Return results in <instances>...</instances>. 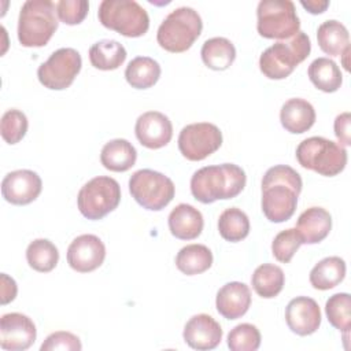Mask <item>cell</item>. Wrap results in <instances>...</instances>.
Returning <instances> with one entry per match:
<instances>
[{
  "mask_svg": "<svg viewBox=\"0 0 351 351\" xmlns=\"http://www.w3.org/2000/svg\"><path fill=\"white\" fill-rule=\"evenodd\" d=\"M317 41L319 48L330 56H341L350 47V34L347 27L336 21L328 19L318 26Z\"/></svg>",
  "mask_w": 351,
  "mask_h": 351,
  "instance_id": "24",
  "label": "cell"
},
{
  "mask_svg": "<svg viewBox=\"0 0 351 351\" xmlns=\"http://www.w3.org/2000/svg\"><path fill=\"white\" fill-rule=\"evenodd\" d=\"M285 276L280 266L263 263L258 266L251 277L254 291L265 299L276 298L284 288Z\"/></svg>",
  "mask_w": 351,
  "mask_h": 351,
  "instance_id": "30",
  "label": "cell"
},
{
  "mask_svg": "<svg viewBox=\"0 0 351 351\" xmlns=\"http://www.w3.org/2000/svg\"><path fill=\"white\" fill-rule=\"evenodd\" d=\"M126 49L117 40H100L89 48V60L95 69L115 70L123 64Z\"/></svg>",
  "mask_w": 351,
  "mask_h": 351,
  "instance_id": "31",
  "label": "cell"
},
{
  "mask_svg": "<svg viewBox=\"0 0 351 351\" xmlns=\"http://www.w3.org/2000/svg\"><path fill=\"white\" fill-rule=\"evenodd\" d=\"M325 313L329 324L347 336L351 329V296L347 292L332 295L325 303Z\"/></svg>",
  "mask_w": 351,
  "mask_h": 351,
  "instance_id": "34",
  "label": "cell"
},
{
  "mask_svg": "<svg viewBox=\"0 0 351 351\" xmlns=\"http://www.w3.org/2000/svg\"><path fill=\"white\" fill-rule=\"evenodd\" d=\"M82 66L81 55L74 48H59L37 69L38 81L48 89L69 88Z\"/></svg>",
  "mask_w": 351,
  "mask_h": 351,
  "instance_id": "10",
  "label": "cell"
},
{
  "mask_svg": "<svg viewBox=\"0 0 351 351\" xmlns=\"http://www.w3.org/2000/svg\"><path fill=\"white\" fill-rule=\"evenodd\" d=\"M282 128L293 134L307 132L315 122V110L304 99L293 97L287 100L280 110Z\"/></svg>",
  "mask_w": 351,
  "mask_h": 351,
  "instance_id": "22",
  "label": "cell"
},
{
  "mask_svg": "<svg viewBox=\"0 0 351 351\" xmlns=\"http://www.w3.org/2000/svg\"><path fill=\"white\" fill-rule=\"evenodd\" d=\"M56 14L66 25H78L88 15L89 3L86 0H59L55 3Z\"/></svg>",
  "mask_w": 351,
  "mask_h": 351,
  "instance_id": "38",
  "label": "cell"
},
{
  "mask_svg": "<svg viewBox=\"0 0 351 351\" xmlns=\"http://www.w3.org/2000/svg\"><path fill=\"white\" fill-rule=\"evenodd\" d=\"M81 348L82 346L80 339L75 335L64 330L51 333L40 347L41 351H53V350L80 351Z\"/></svg>",
  "mask_w": 351,
  "mask_h": 351,
  "instance_id": "40",
  "label": "cell"
},
{
  "mask_svg": "<svg viewBox=\"0 0 351 351\" xmlns=\"http://www.w3.org/2000/svg\"><path fill=\"white\" fill-rule=\"evenodd\" d=\"M298 192L287 184L262 185V211L265 217L274 223L288 221L298 206Z\"/></svg>",
  "mask_w": 351,
  "mask_h": 351,
  "instance_id": "12",
  "label": "cell"
},
{
  "mask_svg": "<svg viewBox=\"0 0 351 351\" xmlns=\"http://www.w3.org/2000/svg\"><path fill=\"white\" fill-rule=\"evenodd\" d=\"M160 71V66L155 59L149 56H137L128 63L125 78L132 88L148 89L158 82Z\"/></svg>",
  "mask_w": 351,
  "mask_h": 351,
  "instance_id": "26",
  "label": "cell"
},
{
  "mask_svg": "<svg viewBox=\"0 0 351 351\" xmlns=\"http://www.w3.org/2000/svg\"><path fill=\"white\" fill-rule=\"evenodd\" d=\"M134 133L141 145L158 149L167 145L173 137L171 121L159 111L141 114L134 125Z\"/></svg>",
  "mask_w": 351,
  "mask_h": 351,
  "instance_id": "16",
  "label": "cell"
},
{
  "mask_svg": "<svg viewBox=\"0 0 351 351\" xmlns=\"http://www.w3.org/2000/svg\"><path fill=\"white\" fill-rule=\"evenodd\" d=\"M245 173L234 163L204 166L196 170L191 178V192L196 200L204 204L219 199H233L245 186Z\"/></svg>",
  "mask_w": 351,
  "mask_h": 351,
  "instance_id": "1",
  "label": "cell"
},
{
  "mask_svg": "<svg viewBox=\"0 0 351 351\" xmlns=\"http://www.w3.org/2000/svg\"><path fill=\"white\" fill-rule=\"evenodd\" d=\"M202 60L211 70H226L236 59V48L225 37H213L202 45Z\"/></svg>",
  "mask_w": 351,
  "mask_h": 351,
  "instance_id": "27",
  "label": "cell"
},
{
  "mask_svg": "<svg viewBox=\"0 0 351 351\" xmlns=\"http://www.w3.org/2000/svg\"><path fill=\"white\" fill-rule=\"evenodd\" d=\"M27 126L29 122L26 115L21 110L11 108L7 110L1 117L0 133L7 144H16L25 137Z\"/></svg>",
  "mask_w": 351,
  "mask_h": 351,
  "instance_id": "35",
  "label": "cell"
},
{
  "mask_svg": "<svg viewBox=\"0 0 351 351\" xmlns=\"http://www.w3.org/2000/svg\"><path fill=\"white\" fill-rule=\"evenodd\" d=\"M256 18V30L265 38L285 40L300 29V21L291 0H261Z\"/></svg>",
  "mask_w": 351,
  "mask_h": 351,
  "instance_id": "8",
  "label": "cell"
},
{
  "mask_svg": "<svg viewBox=\"0 0 351 351\" xmlns=\"http://www.w3.org/2000/svg\"><path fill=\"white\" fill-rule=\"evenodd\" d=\"M26 261L33 270L48 273L58 265L59 251L52 241L36 239L26 248Z\"/></svg>",
  "mask_w": 351,
  "mask_h": 351,
  "instance_id": "32",
  "label": "cell"
},
{
  "mask_svg": "<svg viewBox=\"0 0 351 351\" xmlns=\"http://www.w3.org/2000/svg\"><path fill=\"white\" fill-rule=\"evenodd\" d=\"M37 337L34 322L22 313H8L0 318V347L5 351L27 350Z\"/></svg>",
  "mask_w": 351,
  "mask_h": 351,
  "instance_id": "13",
  "label": "cell"
},
{
  "mask_svg": "<svg viewBox=\"0 0 351 351\" xmlns=\"http://www.w3.org/2000/svg\"><path fill=\"white\" fill-rule=\"evenodd\" d=\"M295 229L303 244H317L329 234L332 217L329 211L322 207H310L299 215Z\"/></svg>",
  "mask_w": 351,
  "mask_h": 351,
  "instance_id": "20",
  "label": "cell"
},
{
  "mask_svg": "<svg viewBox=\"0 0 351 351\" xmlns=\"http://www.w3.org/2000/svg\"><path fill=\"white\" fill-rule=\"evenodd\" d=\"M99 22L125 37H140L149 27V16L134 0H103L97 11Z\"/></svg>",
  "mask_w": 351,
  "mask_h": 351,
  "instance_id": "6",
  "label": "cell"
},
{
  "mask_svg": "<svg viewBox=\"0 0 351 351\" xmlns=\"http://www.w3.org/2000/svg\"><path fill=\"white\" fill-rule=\"evenodd\" d=\"M295 155L302 167L325 177L337 176L347 165L346 148L321 136L304 138L298 145Z\"/></svg>",
  "mask_w": 351,
  "mask_h": 351,
  "instance_id": "5",
  "label": "cell"
},
{
  "mask_svg": "<svg viewBox=\"0 0 351 351\" xmlns=\"http://www.w3.org/2000/svg\"><path fill=\"white\" fill-rule=\"evenodd\" d=\"M350 122H351V114L348 111L339 114L335 118V134L337 140L340 141V145H350L351 144V133H350Z\"/></svg>",
  "mask_w": 351,
  "mask_h": 351,
  "instance_id": "41",
  "label": "cell"
},
{
  "mask_svg": "<svg viewBox=\"0 0 351 351\" xmlns=\"http://www.w3.org/2000/svg\"><path fill=\"white\" fill-rule=\"evenodd\" d=\"M222 144L219 128L210 122H197L184 126L178 134V149L192 162L203 160Z\"/></svg>",
  "mask_w": 351,
  "mask_h": 351,
  "instance_id": "11",
  "label": "cell"
},
{
  "mask_svg": "<svg viewBox=\"0 0 351 351\" xmlns=\"http://www.w3.org/2000/svg\"><path fill=\"white\" fill-rule=\"evenodd\" d=\"M285 322L299 336L313 335L321 325L318 303L308 296L293 298L285 307Z\"/></svg>",
  "mask_w": 351,
  "mask_h": 351,
  "instance_id": "17",
  "label": "cell"
},
{
  "mask_svg": "<svg viewBox=\"0 0 351 351\" xmlns=\"http://www.w3.org/2000/svg\"><path fill=\"white\" fill-rule=\"evenodd\" d=\"M121 202V186L117 180L97 176L84 184L77 196L80 213L92 221L101 219L114 211Z\"/></svg>",
  "mask_w": 351,
  "mask_h": 351,
  "instance_id": "7",
  "label": "cell"
},
{
  "mask_svg": "<svg viewBox=\"0 0 351 351\" xmlns=\"http://www.w3.org/2000/svg\"><path fill=\"white\" fill-rule=\"evenodd\" d=\"M203 29L200 15L192 7H178L173 10L159 25L158 44L173 53L184 52L199 38Z\"/></svg>",
  "mask_w": 351,
  "mask_h": 351,
  "instance_id": "4",
  "label": "cell"
},
{
  "mask_svg": "<svg viewBox=\"0 0 351 351\" xmlns=\"http://www.w3.org/2000/svg\"><path fill=\"white\" fill-rule=\"evenodd\" d=\"M129 192L144 208L159 211L173 200L176 186L167 176L151 169H141L129 178Z\"/></svg>",
  "mask_w": 351,
  "mask_h": 351,
  "instance_id": "9",
  "label": "cell"
},
{
  "mask_svg": "<svg viewBox=\"0 0 351 351\" xmlns=\"http://www.w3.org/2000/svg\"><path fill=\"white\" fill-rule=\"evenodd\" d=\"M346 277V262L340 256L321 259L310 271V284L319 291L332 289Z\"/></svg>",
  "mask_w": 351,
  "mask_h": 351,
  "instance_id": "25",
  "label": "cell"
},
{
  "mask_svg": "<svg viewBox=\"0 0 351 351\" xmlns=\"http://www.w3.org/2000/svg\"><path fill=\"white\" fill-rule=\"evenodd\" d=\"M56 7L49 0H26L19 11L18 40L23 47H44L58 29Z\"/></svg>",
  "mask_w": 351,
  "mask_h": 351,
  "instance_id": "2",
  "label": "cell"
},
{
  "mask_svg": "<svg viewBox=\"0 0 351 351\" xmlns=\"http://www.w3.org/2000/svg\"><path fill=\"white\" fill-rule=\"evenodd\" d=\"M170 233L180 240H193L203 230V215L191 204L180 203L169 214Z\"/></svg>",
  "mask_w": 351,
  "mask_h": 351,
  "instance_id": "21",
  "label": "cell"
},
{
  "mask_svg": "<svg viewBox=\"0 0 351 351\" xmlns=\"http://www.w3.org/2000/svg\"><path fill=\"white\" fill-rule=\"evenodd\" d=\"M43 181L40 176L27 169L14 170L4 176L1 181L3 197L16 206H25L34 202L41 193Z\"/></svg>",
  "mask_w": 351,
  "mask_h": 351,
  "instance_id": "14",
  "label": "cell"
},
{
  "mask_svg": "<svg viewBox=\"0 0 351 351\" xmlns=\"http://www.w3.org/2000/svg\"><path fill=\"white\" fill-rule=\"evenodd\" d=\"M311 51L308 36L299 30L289 40L277 41L266 48L259 58V69L270 80L287 78Z\"/></svg>",
  "mask_w": 351,
  "mask_h": 351,
  "instance_id": "3",
  "label": "cell"
},
{
  "mask_svg": "<svg viewBox=\"0 0 351 351\" xmlns=\"http://www.w3.org/2000/svg\"><path fill=\"white\" fill-rule=\"evenodd\" d=\"M267 184H287L293 186L298 192H302L303 186L300 174L287 165H277L270 167L262 178V185Z\"/></svg>",
  "mask_w": 351,
  "mask_h": 351,
  "instance_id": "39",
  "label": "cell"
},
{
  "mask_svg": "<svg viewBox=\"0 0 351 351\" xmlns=\"http://www.w3.org/2000/svg\"><path fill=\"white\" fill-rule=\"evenodd\" d=\"M250 304L251 291L244 282H228L217 292V311L226 319H237L243 317L248 311Z\"/></svg>",
  "mask_w": 351,
  "mask_h": 351,
  "instance_id": "19",
  "label": "cell"
},
{
  "mask_svg": "<svg viewBox=\"0 0 351 351\" xmlns=\"http://www.w3.org/2000/svg\"><path fill=\"white\" fill-rule=\"evenodd\" d=\"M300 4L310 12V14H321L329 7L328 0H302Z\"/></svg>",
  "mask_w": 351,
  "mask_h": 351,
  "instance_id": "43",
  "label": "cell"
},
{
  "mask_svg": "<svg viewBox=\"0 0 351 351\" xmlns=\"http://www.w3.org/2000/svg\"><path fill=\"white\" fill-rule=\"evenodd\" d=\"M182 337L193 350H214L222 340V329L211 315L196 314L185 324Z\"/></svg>",
  "mask_w": 351,
  "mask_h": 351,
  "instance_id": "18",
  "label": "cell"
},
{
  "mask_svg": "<svg viewBox=\"0 0 351 351\" xmlns=\"http://www.w3.org/2000/svg\"><path fill=\"white\" fill-rule=\"evenodd\" d=\"M213 265V252L203 244H188L182 247L176 256L177 269L186 274L195 276L204 273Z\"/></svg>",
  "mask_w": 351,
  "mask_h": 351,
  "instance_id": "29",
  "label": "cell"
},
{
  "mask_svg": "<svg viewBox=\"0 0 351 351\" xmlns=\"http://www.w3.org/2000/svg\"><path fill=\"white\" fill-rule=\"evenodd\" d=\"M218 230L222 239L230 243H237L245 239L250 233L248 215L237 208L230 207L221 213L218 219Z\"/></svg>",
  "mask_w": 351,
  "mask_h": 351,
  "instance_id": "33",
  "label": "cell"
},
{
  "mask_svg": "<svg viewBox=\"0 0 351 351\" xmlns=\"http://www.w3.org/2000/svg\"><path fill=\"white\" fill-rule=\"evenodd\" d=\"M261 346V332L252 324H240L228 335V347L232 351H256Z\"/></svg>",
  "mask_w": 351,
  "mask_h": 351,
  "instance_id": "36",
  "label": "cell"
},
{
  "mask_svg": "<svg viewBox=\"0 0 351 351\" xmlns=\"http://www.w3.org/2000/svg\"><path fill=\"white\" fill-rule=\"evenodd\" d=\"M137 151L125 138H114L104 144L100 152L101 165L111 171H126L134 166Z\"/></svg>",
  "mask_w": 351,
  "mask_h": 351,
  "instance_id": "23",
  "label": "cell"
},
{
  "mask_svg": "<svg viewBox=\"0 0 351 351\" xmlns=\"http://www.w3.org/2000/svg\"><path fill=\"white\" fill-rule=\"evenodd\" d=\"M307 74L313 85L326 93L336 92L343 84V75L339 66L329 58L314 59L308 66Z\"/></svg>",
  "mask_w": 351,
  "mask_h": 351,
  "instance_id": "28",
  "label": "cell"
},
{
  "mask_svg": "<svg viewBox=\"0 0 351 351\" xmlns=\"http://www.w3.org/2000/svg\"><path fill=\"white\" fill-rule=\"evenodd\" d=\"M106 258V247L95 234L75 237L67 248V263L78 273H89L101 266Z\"/></svg>",
  "mask_w": 351,
  "mask_h": 351,
  "instance_id": "15",
  "label": "cell"
},
{
  "mask_svg": "<svg viewBox=\"0 0 351 351\" xmlns=\"http://www.w3.org/2000/svg\"><path fill=\"white\" fill-rule=\"evenodd\" d=\"M16 282L14 278L8 277L5 273H1V304L12 302L16 296Z\"/></svg>",
  "mask_w": 351,
  "mask_h": 351,
  "instance_id": "42",
  "label": "cell"
},
{
  "mask_svg": "<svg viewBox=\"0 0 351 351\" xmlns=\"http://www.w3.org/2000/svg\"><path fill=\"white\" fill-rule=\"evenodd\" d=\"M302 244V239L296 229L289 228L277 233L271 243V254L278 262L288 263Z\"/></svg>",
  "mask_w": 351,
  "mask_h": 351,
  "instance_id": "37",
  "label": "cell"
}]
</instances>
